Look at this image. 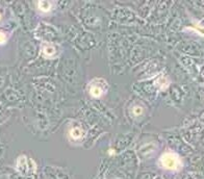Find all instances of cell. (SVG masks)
I'll return each instance as SVG.
<instances>
[{"label":"cell","mask_w":204,"mask_h":179,"mask_svg":"<svg viewBox=\"0 0 204 179\" xmlns=\"http://www.w3.org/2000/svg\"><path fill=\"white\" fill-rule=\"evenodd\" d=\"M83 130L78 127H75V128H72L71 131H70V136H71L73 140H79V138H83Z\"/></svg>","instance_id":"obj_3"},{"label":"cell","mask_w":204,"mask_h":179,"mask_svg":"<svg viewBox=\"0 0 204 179\" xmlns=\"http://www.w3.org/2000/svg\"><path fill=\"white\" fill-rule=\"evenodd\" d=\"M6 40V37L3 32H0V44H3Z\"/></svg>","instance_id":"obj_8"},{"label":"cell","mask_w":204,"mask_h":179,"mask_svg":"<svg viewBox=\"0 0 204 179\" xmlns=\"http://www.w3.org/2000/svg\"><path fill=\"white\" fill-rule=\"evenodd\" d=\"M0 19H1V16H0Z\"/></svg>","instance_id":"obj_9"},{"label":"cell","mask_w":204,"mask_h":179,"mask_svg":"<svg viewBox=\"0 0 204 179\" xmlns=\"http://www.w3.org/2000/svg\"><path fill=\"white\" fill-rule=\"evenodd\" d=\"M90 93L93 97L97 98V97H100V96L103 94V90L100 88V86H91V89H90Z\"/></svg>","instance_id":"obj_4"},{"label":"cell","mask_w":204,"mask_h":179,"mask_svg":"<svg viewBox=\"0 0 204 179\" xmlns=\"http://www.w3.org/2000/svg\"><path fill=\"white\" fill-rule=\"evenodd\" d=\"M143 108L141 106H134L133 107V114H134V116H140V115L143 114Z\"/></svg>","instance_id":"obj_7"},{"label":"cell","mask_w":204,"mask_h":179,"mask_svg":"<svg viewBox=\"0 0 204 179\" xmlns=\"http://www.w3.org/2000/svg\"><path fill=\"white\" fill-rule=\"evenodd\" d=\"M34 164L32 159H28L25 156H21L19 157L18 162H17V167L19 169V171H21V173L26 175V174L34 173L36 171V167H29V164Z\"/></svg>","instance_id":"obj_2"},{"label":"cell","mask_w":204,"mask_h":179,"mask_svg":"<svg viewBox=\"0 0 204 179\" xmlns=\"http://www.w3.org/2000/svg\"><path fill=\"white\" fill-rule=\"evenodd\" d=\"M43 53L44 55L48 56V57H51L55 54V49L53 46H50V45H47V46L44 47L43 49Z\"/></svg>","instance_id":"obj_5"},{"label":"cell","mask_w":204,"mask_h":179,"mask_svg":"<svg viewBox=\"0 0 204 179\" xmlns=\"http://www.w3.org/2000/svg\"><path fill=\"white\" fill-rule=\"evenodd\" d=\"M161 166L169 170H176L180 166V159L176 154L172 152H167L160 157Z\"/></svg>","instance_id":"obj_1"},{"label":"cell","mask_w":204,"mask_h":179,"mask_svg":"<svg viewBox=\"0 0 204 179\" xmlns=\"http://www.w3.org/2000/svg\"><path fill=\"white\" fill-rule=\"evenodd\" d=\"M39 8L43 11H50V8H51V3L49 1H40Z\"/></svg>","instance_id":"obj_6"}]
</instances>
